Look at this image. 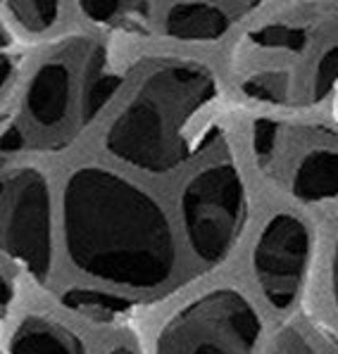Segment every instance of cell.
Instances as JSON below:
<instances>
[{
	"label": "cell",
	"instance_id": "obj_1",
	"mask_svg": "<svg viewBox=\"0 0 338 354\" xmlns=\"http://www.w3.org/2000/svg\"><path fill=\"white\" fill-rule=\"evenodd\" d=\"M69 257L94 279L155 290L172 279L177 250L167 214L145 190L100 167H81L64 186Z\"/></svg>",
	"mask_w": 338,
	"mask_h": 354
},
{
	"label": "cell",
	"instance_id": "obj_2",
	"mask_svg": "<svg viewBox=\"0 0 338 354\" xmlns=\"http://www.w3.org/2000/svg\"><path fill=\"white\" fill-rule=\"evenodd\" d=\"M220 86L193 59H165L141 76L105 133L114 157L148 174H167L210 145Z\"/></svg>",
	"mask_w": 338,
	"mask_h": 354
},
{
	"label": "cell",
	"instance_id": "obj_3",
	"mask_svg": "<svg viewBox=\"0 0 338 354\" xmlns=\"http://www.w3.org/2000/svg\"><path fill=\"white\" fill-rule=\"evenodd\" d=\"M238 91L274 107H312L338 84V5H303L238 41Z\"/></svg>",
	"mask_w": 338,
	"mask_h": 354
},
{
	"label": "cell",
	"instance_id": "obj_4",
	"mask_svg": "<svg viewBox=\"0 0 338 354\" xmlns=\"http://www.w3.org/2000/svg\"><path fill=\"white\" fill-rule=\"evenodd\" d=\"M119 84L122 74L100 41H62L41 59L17 112L0 129V155L67 148L103 112Z\"/></svg>",
	"mask_w": 338,
	"mask_h": 354
},
{
	"label": "cell",
	"instance_id": "obj_5",
	"mask_svg": "<svg viewBox=\"0 0 338 354\" xmlns=\"http://www.w3.org/2000/svg\"><path fill=\"white\" fill-rule=\"evenodd\" d=\"M253 155L263 176L301 203L338 198V131L326 124L258 119Z\"/></svg>",
	"mask_w": 338,
	"mask_h": 354
},
{
	"label": "cell",
	"instance_id": "obj_6",
	"mask_svg": "<svg viewBox=\"0 0 338 354\" xmlns=\"http://www.w3.org/2000/svg\"><path fill=\"white\" fill-rule=\"evenodd\" d=\"M248 193L236 165L226 157L200 167L181 193V219L195 257L205 264L226 259L238 243Z\"/></svg>",
	"mask_w": 338,
	"mask_h": 354
},
{
	"label": "cell",
	"instance_id": "obj_7",
	"mask_svg": "<svg viewBox=\"0 0 338 354\" xmlns=\"http://www.w3.org/2000/svg\"><path fill=\"white\" fill-rule=\"evenodd\" d=\"M260 317L250 299L220 288L193 299L157 337V354H255Z\"/></svg>",
	"mask_w": 338,
	"mask_h": 354
},
{
	"label": "cell",
	"instance_id": "obj_8",
	"mask_svg": "<svg viewBox=\"0 0 338 354\" xmlns=\"http://www.w3.org/2000/svg\"><path fill=\"white\" fill-rule=\"evenodd\" d=\"M0 250L36 281L51 274V190L31 167L0 169Z\"/></svg>",
	"mask_w": 338,
	"mask_h": 354
},
{
	"label": "cell",
	"instance_id": "obj_9",
	"mask_svg": "<svg viewBox=\"0 0 338 354\" xmlns=\"http://www.w3.org/2000/svg\"><path fill=\"white\" fill-rule=\"evenodd\" d=\"M312 233L293 214H276L260 231L253 250V271L272 307L291 309L308 279Z\"/></svg>",
	"mask_w": 338,
	"mask_h": 354
},
{
	"label": "cell",
	"instance_id": "obj_10",
	"mask_svg": "<svg viewBox=\"0 0 338 354\" xmlns=\"http://www.w3.org/2000/svg\"><path fill=\"white\" fill-rule=\"evenodd\" d=\"M258 3H172L162 15V31L179 41H217Z\"/></svg>",
	"mask_w": 338,
	"mask_h": 354
},
{
	"label": "cell",
	"instance_id": "obj_11",
	"mask_svg": "<svg viewBox=\"0 0 338 354\" xmlns=\"http://www.w3.org/2000/svg\"><path fill=\"white\" fill-rule=\"evenodd\" d=\"M10 354H86V347L60 321L26 317L10 337Z\"/></svg>",
	"mask_w": 338,
	"mask_h": 354
},
{
	"label": "cell",
	"instance_id": "obj_12",
	"mask_svg": "<svg viewBox=\"0 0 338 354\" xmlns=\"http://www.w3.org/2000/svg\"><path fill=\"white\" fill-rule=\"evenodd\" d=\"M269 354H338V335L312 319H296L279 330Z\"/></svg>",
	"mask_w": 338,
	"mask_h": 354
},
{
	"label": "cell",
	"instance_id": "obj_13",
	"mask_svg": "<svg viewBox=\"0 0 338 354\" xmlns=\"http://www.w3.org/2000/svg\"><path fill=\"white\" fill-rule=\"evenodd\" d=\"M81 12L91 21L114 31L127 34H145L150 21V3H132V0H84Z\"/></svg>",
	"mask_w": 338,
	"mask_h": 354
},
{
	"label": "cell",
	"instance_id": "obj_14",
	"mask_svg": "<svg viewBox=\"0 0 338 354\" xmlns=\"http://www.w3.org/2000/svg\"><path fill=\"white\" fill-rule=\"evenodd\" d=\"M62 302L79 317L98 321V324H114L119 319H127L134 309L129 299L103 290H91V288H72L62 295Z\"/></svg>",
	"mask_w": 338,
	"mask_h": 354
},
{
	"label": "cell",
	"instance_id": "obj_15",
	"mask_svg": "<svg viewBox=\"0 0 338 354\" xmlns=\"http://www.w3.org/2000/svg\"><path fill=\"white\" fill-rule=\"evenodd\" d=\"M8 12L29 34H43L57 21L60 5L53 0H19L8 3Z\"/></svg>",
	"mask_w": 338,
	"mask_h": 354
},
{
	"label": "cell",
	"instance_id": "obj_16",
	"mask_svg": "<svg viewBox=\"0 0 338 354\" xmlns=\"http://www.w3.org/2000/svg\"><path fill=\"white\" fill-rule=\"evenodd\" d=\"M15 64H17V57H15V48L12 41H10L8 31L0 24V91L8 86V81L12 79L15 74Z\"/></svg>",
	"mask_w": 338,
	"mask_h": 354
},
{
	"label": "cell",
	"instance_id": "obj_17",
	"mask_svg": "<svg viewBox=\"0 0 338 354\" xmlns=\"http://www.w3.org/2000/svg\"><path fill=\"white\" fill-rule=\"evenodd\" d=\"M10 304H12V286H10V281L0 274V321L5 319Z\"/></svg>",
	"mask_w": 338,
	"mask_h": 354
},
{
	"label": "cell",
	"instance_id": "obj_18",
	"mask_svg": "<svg viewBox=\"0 0 338 354\" xmlns=\"http://www.w3.org/2000/svg\"><path fill=\"white\" fill-rule=\"evenodd\" d=\"M331 286H334V299L338 307V236H336V245H334V259H331Z\"/></svg>",
	"mask_w": 338,
	"mask_h": 354
},
{
	"label": "cell",
	"instance_id": "obj_19",
	"mask_svg": "<svg viewBox=\"0 0 338 354\" xmlns=\"http://www.w3.org/2000/svg\"><path fill=\"white\" fill-rule=\"evenodd\" d=\"M107 354H136L134 347H129V345H117V347H112Z\"/></svg>",
	"mask_w": 338,
	"mask_h": 354
}]
</instances>
